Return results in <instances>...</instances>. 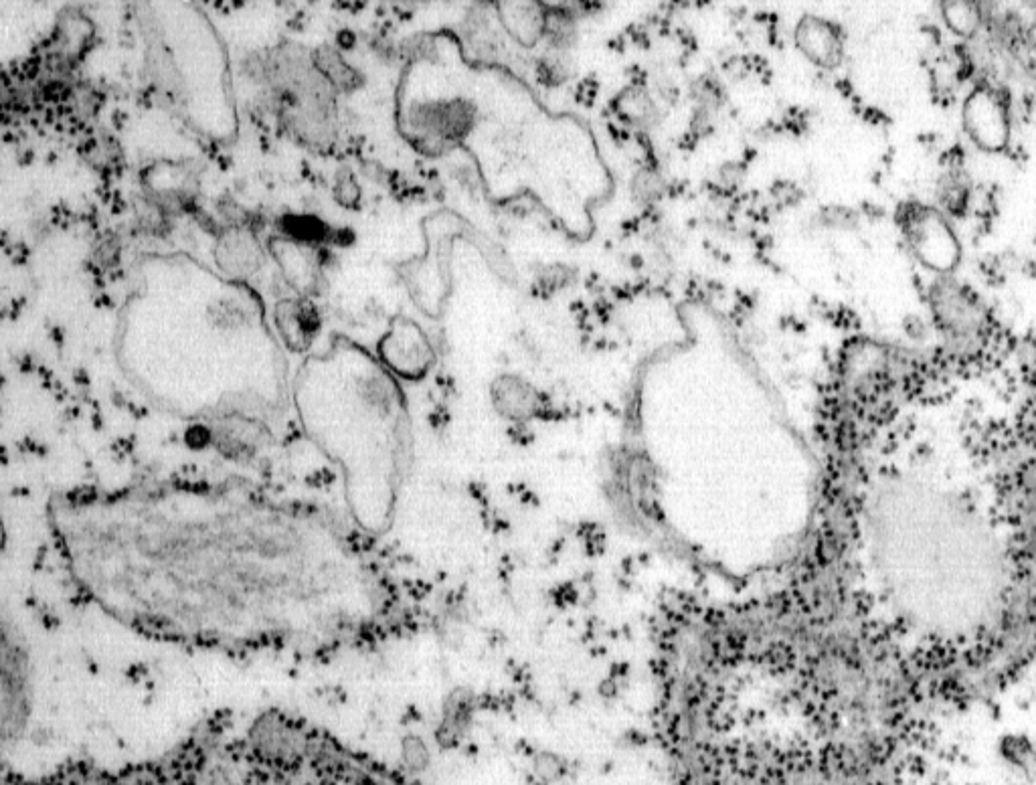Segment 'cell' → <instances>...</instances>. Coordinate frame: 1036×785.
Here are the masks:
<instances>
[{
	"label": "cell",
	"mask_w": 1036,
	"mask_h": 785,
	"mask_svg": "<svg viewBox=\"0 0 1036 785\" xmlns=\"http://www.w3.org/2000/svg\"><path fill=\"white\" fill-rule=\"evenodd\" d=\"M943 11V19L947 23V27L952 29L954 33L958 35H974L980 27V21H982V15L978 11L976 5L972 3H945L941 7Z\"/></svg>",
	"instance_id": "cell-6"
},
{
	"label": "cell",
	"mask_w": 1036,
	"mask_h": 785,
	"mask_svg": "<svg viewBox=\"0 0 1036 785\" xmlns=\"http://www.w3.org/2000/svg\"><path fill=\"white\" fill-rule=\"evenodd\" d=\"M340 340L328 357L306 361L294 403L314 444L342 472L351 522L381 537L393 518L407 464V425L399 389L359 348Z\"/></svg>",
	"instance_id": "cell-3"
},
{
	"label": "cell",
	"mask_w": 1036,
	"mask_h": 785,
	"mask_svg": "<svg viewBox=\"0 0 1036 785\" xmlns=\"http://www.w3.org/2000/svg\"><path fill=\"white\" fill-rule=\"evenodd\" d=\"M869 605L909 660L976 664L1008 634L1022 559L1002 498L931 464L881 472L862 498Z\"/></svg>",
	"instance_id": "cell-2"
},
{
	"label": "cell",
	"mask_w": 1036,
	"mask_h": 785,
	"mask_svg": "<svg viewBox=\"0 0 1036 785\" xmlns=\"http://www.w3.org/2000/svg\"><path fill=\"white\" fill-rule=\"evenodd\" d=\"M907 239L923 266L933 272H952L960 261V243L945 219L933 209H917L907 217Z\"/></svg>",
	"instance_id": "cell-4"
},
{
	"label": "cell",
	"mask_w": 1036,
	"mask_h": 785,
	"mask_svg": "<svg viewBox=\"0 0 1036 785\" xmlns=\"http://www.w3.org/2000/svg\"><path fill=\"white\" fill-rule=\"evenodd\" d=\"M65 581L144 638L227 656L326 660L413 622L373 537L332 510L241 482H138L53 496Z\"/></svg>",
	"instance_id": "cell-1"
},
{
	"label": "cell",
	"mask_w": 1036,
	"mask_h": 785,
	"mask_svg": "<svg viewBox=\"0 0 1036 785\" xmlns=\"http://www.w3.org/2000/svg\"><path fill=\"white\" fill-rule=\"evenodd\" d=\"M966 130L972 140L990 152H998L1006 146L1010 128L1002 102L988 90L974 92L964 108Z\"/></svg>",
	"instance_id": "cell-5"
}]
</instances>
